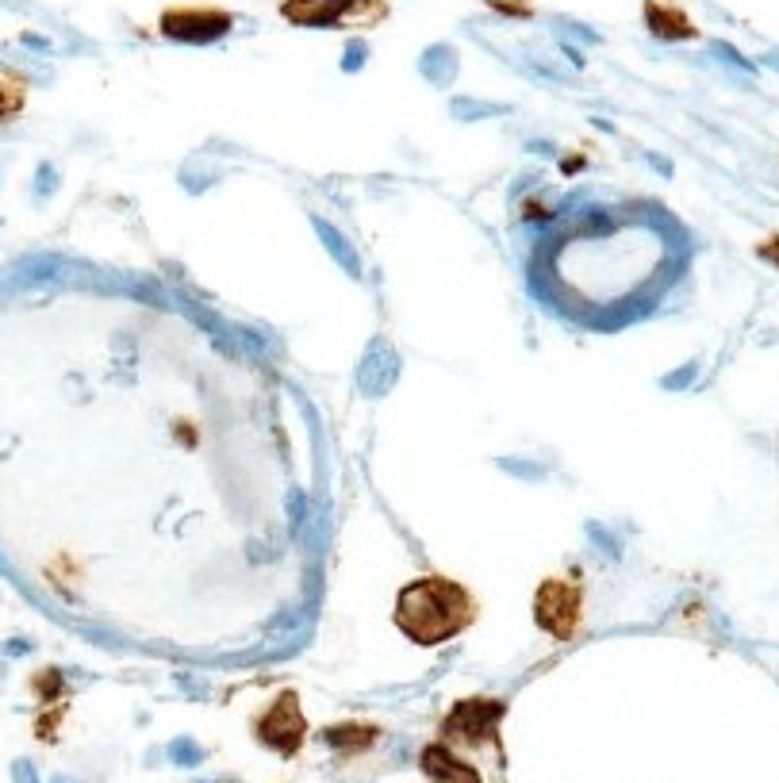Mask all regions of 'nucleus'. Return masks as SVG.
<instances>
[{
	"label": "nucleus",
	"mask_w": 779,
	"mask_h": 783,
	"mask_svg": "<svg viewBox=\"0 0 779 783\" xmlns=\"http://www.w3.org/2000/svg\"><path fill=\"white\" fill-rule=\"evenodd\" d=\"M757 254L765 257V262H772L776 270H779V235H776V238H768V243H760Z\"/></svg>",
	"instance_id": "nucleus-13"
},
{
	"label": "nucleus",
	"mask_w": 779,
	"mask_h": 783,
	"mask_svg": "<svg viewBox=\"0 0 779 783\" xmlns=\"http://www.w3.org/2000/svg\"><path fill=\"white\" fill-rule=\"evenodd\" d=\"M507 706L499 699H465L442 722V734L457 745H484V741H496L499 719H504Z\"/></svg>",
	"instance_id": "nucleus-5"
},
{
	"label": "nucleus",
	"mask_w": 779,
	"mask_h": 783,
	"mask_svg": "<svg viewBox=\"0 0 779 783\" xmlns=\"http://www.w3.org/2000/svg\"><path fill=\"white\" fill-rule=\"evenodd\" d=\"M158 31H162L170 43L208 47V43H220L223 35H231L234 16L227 8H212V4L165 8V12L158 16Z\"/></svg>",
	"instance_id": "nucleus-3"
},
{
	"label": "nucleus",
	"mask_w": 779,
	"mask_h": 783,
	"mask_svg": "<svg viewBox=\"0 0 779 783\" xmlns=\"http://www.w3.org/2000/svg\"><path fill=\"white\" fill-rule=\"evenodd\" d=\"M476 619V603L457 580L423 577L412 580L396 599V627L415 645H442Z\"/></svg>",
	"instance_id": "nucleus-1"
},
{
	"label": "nucleus",
	"mask_w": 779,
	"mask_h": 783,
	"mask_svg": "<svg viewBox=\"0 0 779 783\" xmlns=\"http://www.w3.org/2000/svg\"><path fill=\"white\" fill-rule=\"evenodd\" d=\"M376 741V726H357V722H346V726H331L326 730V745L338 749V753H362Z\"/></svg>",
	"instance_id": "nucleus-9"
},
{
	"label": "nucleus",
	"mask_w": 779,
	"mask_h": 783,
	"mask_svg": "<svg viewBox=\"0 0 779 783\" xmlns=\"http://www.w3.org/2000/svg\"><path fill=\"white\" fill-rule=\"evenodd\" d=\"M641 20L645 28H649V35L660 39V43H688V39H699V23H695L688 8L676 4V0H645Z\"/></svg>",
	"instance_id": "nucleus-7"
},
{
	"label": "nucleus",
	"mask_w": 779,
	"mask_h": 783,
	"mask_svg": "<svg viewBox=\"0 0 779 783\" xmlns=\"http://www.w3.org/2000/svg\"><path fill=\"white\" fill-rule=\"evenodd\" d=\"M31 688H36L39 695L47 699V703H54V695H58V691H62V677H58L54 669H47L43 677H36V684H31Z\"/></svg>",
	"instance_id": "nucleus-12"
},
{
	"label": "nucleus",
	"mask_w": 779,
	"mask_h": 783,
	"mask_svg": "<svg viewBox=\"0 0 779 783\" xmlns=\"http://www.w3.org/2000/svg\"><path fill=\"white\" fill-rule=\"evenodd\" d=\"M284 23L315 31H368L388 20V0H281Z\"/></svg>",
	"instance_id": "nucleus-2"
},
{
	"label": "nucleus",
	"mask_w": 779,
	"mask_h": 783,
	"mask_svg": "<svg viewBox=\"0 0 779 783\" xmlns=\"http://www.w3.org/2000/svg\"><path fill=\"white\" fill-rule=\"evenodd\" d=\"M484 4H488L492 12L507 16V20H530V16H534L530 0H484Z\"/></svg>",
	"instance_id": "nucleus-11"
},
{
	"label": "nucleus",
	"mask_w": 779,
	"mask_h": 783,
	"mask_svg": "<svg viewBox=\"0 0 779 783\" xmlns=\"http://www.w3.org/2000/svg\"><path fill=\"white\" fill-rule=\"evenodd\" d=\"M254 730H257V741H262V745H270L284 756L296 753V749L304 745V734H307V722H304V711H300L296 691H284L270 711L257 719Z\"/></svg>",
	"instance_id": "nucleus-6"
},
{
	"label": "nucleus",
	"mask_w": 779,
	"mask_h": 783,
	"mask_svg": "<svg viewBox=\"0 0 779 783\" xmlns=\"http://www.w3.org/2000/svg\"><path fill=\"white\" fill-rule=\"evenodd\" d=\"M580 611H584V591L576 580H546L534 596V619L538 627L553 634L557 641H568L580 622Z\"/></svg>",
	"instance_id": "nucleus-4"
},
{
	"label": "nucleus",
	"mask_w": 779,
	"mask_h": 783,
	"mask_svg": "<svg viewBox=\"0 0 779 783\" xmlns=\"http://www.w3.org/2000/svg\"><path fill=\"white\" fill-rule=\"evenodd\" d=\"M20 108H23V85L12 78H0V123L20 115Z\"/></svg>",
	"instance_id": "nucleus-10"
},
{
	"label": "nucleus",
	"mask_w": 779,
	"mask_h": 783,
	"mask_svg": "<svg viewBox=\"0 0 779 783\" xmlns=\"http://www.w3.org/2000/svg\"><path fill=\"white\" fill-rule=\"evenodd\" d=\"M418 764H423V772L434 783H480V772L461 761L454 749L442 745V741L438 745H426L423 753H418Z\"/></svg>",
	"instance_id": "nucleus-8"
}]
</instances>
